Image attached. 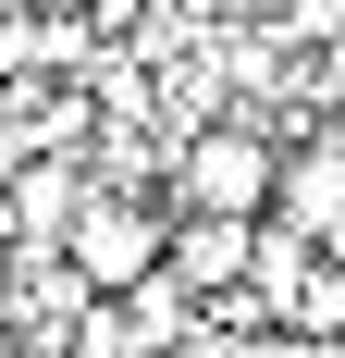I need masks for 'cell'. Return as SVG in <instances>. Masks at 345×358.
I'll return each instance as SVG.
<instances>
[{
	"instance_id": "7a4b0ae2",
	"label": "cell",
	"mask_w": 345,
	"mask_h": 358,
	"mask_svg": "<svg viewBox=\"0 0 345 358\" xmlns=\"http://www.w3.org/2000/svg\"><path fill=\"white\" fill-rule=\"evenodd\" d=\"M284 198V148L259 124H198L172 148V210H210V222H272Z\"/></svg>"
},
{
	"instance_id": "52a82bcc",
	"label": "cell",
	"mask_w": 345,
	"mask_h": 358,
	"mask_svg": "<svg viewBox=\"0 0 345 358\" xmlns=\"http://www.w3.org/2000/svg\"><path fill=\"white\" fill-rule=\"evenodd\" d=\"M13 13H25V0H0V25H13Z\"/></svg>"
},
{
	"instance_id": "6da1fadb",
	"label": "cell",
	"mask_w": 345,
	"mask_h": 358,
	"mask_svg": "<svg viewBox=\"0 0 345 358\" xmlns=\"http://www.w3.org/2000/svg\"><path fill=\"white\" fill-rule=\"evenodd\" d=\"M161 259H172V210H161V198L87 185V210L62 222V272H74L87 296H136V285H161Z\"/></svg>"
},
{
	"instance_id": "3957f363",
	"label": "cell",
	"mask_w": 345,
	"mask_h": 358,
	"mask_svg": "<svg viewBox=\"0 0 345 358\" xmlns=\"http://www.w3.org/2000/svg\"><path fill=\"white\" fill-rule=\"evenodd\" d=\"M185 346V285H136V296H87V322H74V358H172Z\"/></svg>"
},
{
	"instance_id": "8992f818",
	"label": "cell",
	"mask_w": 345,
	"mask_h": 358,
	"mask_svg": "<svg viewBox=\"0 0 345 358\" xmlns=\"http://www.w3.org/2000/svg\"><path fill=\"white\" fill-rule=\"evenodd\" d=\"M296 334H309V346H333V334H345V272H309V296H296Z\"/></svg>"
},
{
	"instance_id": "277c9868",
	"label": "cell",
	"mask_w": 345,
	"mask_h": 358,
	"mask_svg": "<svg viewBox=\"0 0 345 358\" xmlns=\"http://www.w3.org/2000/svg\"><path fill=\"white\" fill-rule=\"evenodd\" d=\"M247 259H259V222H210V210H172V285L185 296H247Z\"/></svg>"
},
{
	"instance_id": "5b68a950",
	"label": "cell",
	"mask_w": 345,
	"mask_h": 358,
	"mask_svg": "<svg viewBox=\"0 0 345 358\" xmlns=\"http://www.w3.org/2000/svg\"><path fill=\"white\" fill-rule=\"evenodd\" d=\"M272 222H296L309 248L345 222V136H321V148H296V161H284V198H272Z\"/></svg>"
}]
</instances>
